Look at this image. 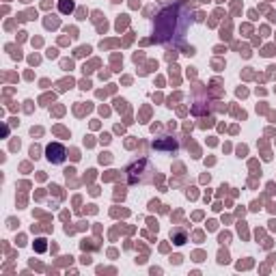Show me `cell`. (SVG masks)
<instances>
[{"label": "cell", "instance_id": "1", "mask_svg": "<svg viewBox=\"0 0 276 276\" xmlns=\"http://www.w3.org/2000/svg\"><path fill=\"white\" fill-rule=\"evenodd\" d=\"M190 26V13L184 7H167L155 18V39L164 45H179L186 37V30Z\"/></svg>", "mask_w": 276, "mask_h": 276}, {"label": "cell", "instance_id": "2", "mask_svg": "<svg viewBox=\"0 0 276 276\" xmlns=\"http://www.w3.org/2000/svg\"><path fill=\"white\" fill-rule=\"evenodd\" d=\"M65 155H67V151L61 143H52V145L45 147V157H48L52 164H63L65 162Z\"/></svg>", "mask_w": 276, "mask_h": 276}, {"label": "cell", "instance_id": "3", "mask_svg": "<svg viewBox=\"0 0 276 276\" xmlns=\"http://www.w3.org/2000/svg\"><path fill=\"white\" fill-rule=\"evenodd\" d=\"M61 11H63V13L74 11V3H61Z\"/></svg>", "mask_w": 276, "mask_h": 276}]
</instances>
